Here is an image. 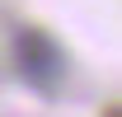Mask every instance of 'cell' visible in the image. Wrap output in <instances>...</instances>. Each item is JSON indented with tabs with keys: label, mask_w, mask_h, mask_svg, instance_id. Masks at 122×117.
I'll return each mask as SVG.
<instances>
[{
	"label": "cell",
	"mask_w": 122,
	"mask_h": 117,
	"mask_svg": "<svg viewBox=\"0 0 122 117\" xmlns=\"http://www.w3.org/2000/svg\"><path fill=\"white\" fill-rule=\"evenodd\" d=\"M14 56H19V75H24L33 89H56L61 75H66V56H61V47L52 42L42 28H19Z\"/></svg>",
	"instance_id": "6da1fadb"
}]
</instances>
